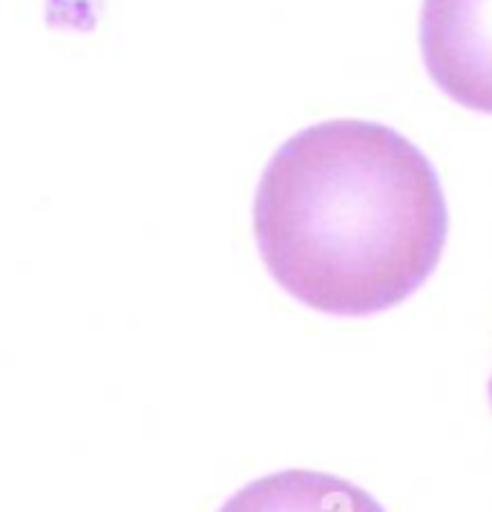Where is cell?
Here are the masks:
<instances>
[{
    "instance_id": "cell-1",
    "label": "cell",
    "mask_w": 492,
    "mask_h": 512,
    "mask_svg": "<svg viewBox=\"0 0 492 512\" xmlns=\"http://www.w3.org/2000/svg\"><path fill=\"white\" fill-rule=\"evenodd\" d=\"M268 274L314 311L372 317L409 300L444 254L449 213L421 150L375 121H323L271 156L254 199Z\"/></svg>"
},
{
    "instance_id": "cell-2",
    "label": "cell",
    "mask_w": 492,
    "mask_h": 512,
    "mask_svg": "<svg viewBox=\"0 0 492 512\" xmlns=\"http://www.w3.org/2000/svg\"><path fill=\"white\" fill-rule=\"evenodd\" d=\"M421 52L452 101L492 116V0H423Z\"/></svg>"
},
{
    "instance_id": "cell-3",
    "label": "cell",
    "mask_w": 492,
    "mask_h": 512,
    "mask_svg": "<svg viewBox=\"0 0 492 512\" xmlns=\"http://www.w3.org/2000/svg\"><path fill=\"white\" fill-rule=\"evenodd\" d=\"M219 512H386L369 492L343 478L311 469H288L259 478Z\"/></svg>"
},
{
    "instance_id": "cell-4",
    "label": "cell",
    "mask_w": 492,
    "mask_h": 512,
    "mask_svg": "<svg viewBox=\"0 0 492 512\" xmlns=\"http://www.w3.org/2000/svg\"><path fill=\"white\" fill-rule=\"evenodd\" d=\"M490 400H492V380H490Z\"/></svg>"
}]
</instances>
